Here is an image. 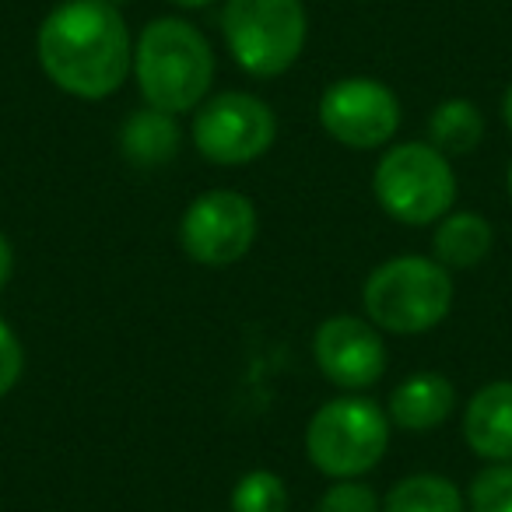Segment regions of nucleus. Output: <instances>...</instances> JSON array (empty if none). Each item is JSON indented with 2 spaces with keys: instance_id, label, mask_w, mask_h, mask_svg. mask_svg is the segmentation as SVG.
<instances>
[{
  "instance_id": "f257e3e1",
  "label": "nucleus",
  "mask_w": 512,
  "mask_h": 512,
  "mask_svg": "<svg viewBox=\"0 0 512 512\" xmlns=\"http://www.w3.org/2000/svg\"><path fill=\"white\" fill-rule=\"evenodd\" d=\"M43 74L81 102L109 99L134 64L127 18L113 0H64L43 18L36 36Z\"/></svg>"
},
{
  "instance_id": "f03ea898",
  "label": "nucleus",
  "mask_w": 512,
  "mask_h": 512,
  "mask_svg": "<svg viewBox=\"0 0 512 512\" xmlns=\"http://www.w3.org/2000/svg\"><path fill=\"white\" fill-rule=\"evenodd\" d=\"M144 106L162 113H193L214 81L211 43L186 18H155L134 43L130 64Z\"/></svg>"
},
{
  "instance_id": "7ed1b4c3",
  "label": "nucleus",
  "mask_w": 512,
  "mask_h": 512,
  "mask_svg": "<svg viewBox=\"0 0 512 512\" xmlns=\"http://www.w3.org/2000/svg\"><path fill=\"white\" fill-rule=\"evenodd\" d=\"M365 316L386 334H425L453 309V278L432 256H393L365 278Z\"/></svg>"
},
{
  "instance_id": "20e7f679",
  "label": "nucleus",
  "mask_w": 512,
  "mask_h": 512,
  "mask_svg": "<svg viewBox=\"0 0 512 512\" xmlns=\"http://www.w3.org/2000/svg\"><path fill=\"white\" fill-rule=\"evenodd\" d=\"M221 32L242 71L278 78L292 71L306 50L309 15L302 0H225Z\"/></svg>"
},
{
  "instance_id": "39448f33",
  "label": "nucleus",
  "mask_w": 512,
  "mask_h": 512,
  "mask_svg": "<svg viewBox=\"0 0 512 512\" xmlns=\"http://www.w3.org/2000/svg\"><path fill=\"white\" fill-rule=\"evenodd\" d=\"M379 207L400 225H435L453 211L456 176L449 158L425 141L393 144L372 172Z\"/></svg>"
},
{
  "instance_id": "423d86ee",
  "label": "nucleus",
  "mask_w": 512,
  "mask_h": 512,
  "mask_svg": "<svg viewBox=\"0 0 512 512\" xmlns=\"http://www.w3.org/2000/svg\"><path fill=\"white\" fill-rule=\"evenodd\" d=\"M390 418L365 397L327 400L306 425V456L334 481L362 477L386 456Z\"/></svg>"
},
{
  "instance_id": "0eeeda50",
  "label": "nucleus",
  "mask_w": 512,
  "mask_h": 512,
  "mask_svg": "<svg viewBox=\"0 0 512 512\" xmlns=\"http://www.w3.org/2000/svg\"><path fill=\"white\" fill-rule=\"evenodd\" d=\"M193 148L214 165H249L278 141V116L249 92H221L193 116Z\"/></svg>"
},
{
  "instance_id": "6e6552de",
  "label": "nucleus",
  "mask_w": 512,
  "mask_h": 512,
  "mask_svg": "<svg viewBox=\"0 0 512 512\" xmlns=\"http://www.w3.org/2000/svg\"><path fill=\"white\" fill-rule=\"evenodd\" d=\"M256 207L239 190H207L186 207L179 221V242L193 264H239L256 242Z\"/></svg>"
},
{
  "instance_id": "1a4fd4ad",
  "label": "nucleus",
  "mask_w": 512,
  "mask_h": 512,
  "mask_svg": "<svg viewBox=\"0 0 512 512\" xmlns=\"http://www.w3.org/2000/svg\"><path fill=\"white\" fill-rule=\"evenodd\" d=\"M320 123L351 151L383 148L400 127V99L376 78H341L320 95Z\"/></svg>"
},
{
  "instance_id": "9d476101",
  "label": "nucleus",
  "mask_w": 512,
  "mask_h": 512,
  "mask_svg": "<svg viewBox=\"0 0 512 512\" xmlns=\"http://www.w3.org/2000/svg\"><path fill=\"white\" fill-rule=\"evenodd\" d=\"M313 358L320 372L341 390H365L386 372V344L362 316H330L316 327Z\"/></svg>"
},
{
  "instance_id": "9b49d317",
  "label": "nucleus",
  "mask_w": 512,
  "mask_h": 512,
  "mask_svg": "<svg viewBox=\"0 0 512 512\" xmlns=\"http://www.w3.org/2000/svg\"><path fill=\"white\" fill-rule=\"evenodd\" d=\"M463 439L488 463H512V379L488 383L463 411Z\"/></svg>"
},
{
  "instance_id": "f8f14e48",
  "label": "nucleus",
  "mask_w": 512,
  "mask_h": 512,
  "mask_svg": "<svg viewBox=\"0 0 512 512\" xmlns=\"http://www.w3.org/2000/svg\"><path fill=\"white\" fill-rule=\"evenodd\" d=\"M456 407V386L442 372H414L397 390L390 393L386 404V418L390 425L404 428V432H432V428L446 425V418Z\"/></svg>"
},
{
  "instance_id": "ddd939ff",
  "label": "nucleus",
  "mask_w": 512,
  "mask_h": 512,
  "mask_svg": "<svg viewBox=\"0 0 512 512\" xmlns=\"http://www.w3.org/2000/svg\"><path fill=\"white\" fill-rule=\"evenodd\" d=\"M179 141H183V134H179L176 116L151 106L130 113L120 127V155L144 172L169 165L179 155Z\"/></svg>"
},
{
  "instance_id": "4468645a",
  "label": "nucleus",
  "mask_w": 512,
  "mask_h": 512,
  "mask_svg": "<svg viewBox=\"0 0 512 512\" xmlns=\"http://www.w3.org/2000/svg\"><path fill=\"white\" fill-rule=\"evenodd\" d=\"M491 242H495V232H491L488 218L474 211H449L442 221H435V260L449 271L477 267L491 253Z\"/></svg>"
},
{
  "instance_id": "2eb2a0df",
  "label": "nucleus",
  "mask_w": 512,
  "mask_h": 512,
  "mask_svg": "<svg viewBox=\"0 0 512 512\" xmlns=\"http://www.w3.org/2000/svg\"><path fill=\"white\" fill-rule=\"evenodd\" d=\"M484 137V116L474 102L446 99L435 106L428 120V144L439 148L442 155H470Z\"/></svg>"
},
{
  "instance_id": "dca6fc26",
  "label": "nucleus",
  "mask_w": 512,
  "mask_h": 512,
  "mask_svg": "<svg viewBox=\"0 0 512 512\" xmlns=\"http://www.w3.org/2000/svg\"><path fill=\"white\" fill-rule=\"evenodd\" d=\"M383 512H467V498L449 477L411 474L386 491Z\"/></svg>"
},
{
  "instance_id": "f3484780",
  "label": "nucleus",
  "mask_w": 512,
  "mask_h": 512,
  "mask_svg": "<svg viewBox=\"0 0 512 512\" xmlns=\"http://www.w3.org/2000/svg\"><path fill=\"white\" fill-rule=\"evenodd\" d=\"M232 512H288V488L274 470H249L232 488Z\"/></svg>"
},
{
  "instance_id": "a211bd4d",
  "label": "nucleus",
  "mask_w": 512,
  "mask_h": 512,
  "mask_svg": "<svg viewBox=\"0 0 512 512\" xmlns=\"http://www.w3.org/2000/svg\"><path fill=\"white\" fill-rule=\"evenodd\" d=\"M470 512H512V463H488L467 488Z\"/></svg>"
},
{
  "instance_id": "6ab92c4d",
  "label": "nucleus",
  "mask_w": 512,
  "mask_h": 512,
  "mask_svg": "<svg viewBox=\"0 0 512 512\" xmlns=\"http://www.w3.org/2000/svg\"><path fill=\"white\" fill-rule=\"evenodd\" d=\"M316 512H383V502L365 481L348 477V481H334L323 491Z\"/></svg>"
},
{
  "instance_id": "aec40b11",
  "label": "nucleus",
  "mask_w": 512,
  "mask_h": 512,
  "mask_svg": "<svg viewBox=\"0 0 512 512\" xmlns=\"http://www.w3.org/2000/svg\"><path fill=\"white\" fill-rule=\"evenodd\" d=\"M22 369H25L22 341H18L8 323L0 320V397H8L15 390L18 379H22Z\"/></svg>"
},
{
  "instance_id": "412c9836",
  "label": "nucleus",
  "mask_w": 512,
  "mask_h": 512,
  "mask_svg": "<svg viewBox=\"0 0 512 512\" xmlns=\"http://www.w3.org/2000/svg\"><path fill=\"white\" fill-rule=\"evenodd\" d=\"M11 271H15V249H11V239L0 232V292L11 281Z\"/></svg>"
},
{
  "instance_id": "4be33fe9",
  "label": "nucleus",
  "mask_w": 512,
  "mask_h": 512,
  "mask_svg": "<svg viewBox=\"0 0 512 512\" xmlns=\"http://www.w3.org/2000/svg\"><path fill=\"white\" fill-rule=\"evenodd\" d=\"M502 123L509 127V134H512V85L505 88V99H502Z\"/></svg>"
},
{
  "instance_id": "5701e85b",
  "label": "nucleus",
  "mask_w": 512,
  "mask_h": 512,
  "mask_svg": "<svg viewBox=\"0 0 512 512\" xmlns=\"http://www.w3.org/2000/svg\"><path fill=\"white\" fill-rule=\"evenodd\" d=\"M176 8H186V11H200V8H211L214 0H172Z\"/></svg>"
},
{
  "instance_id": "b1692460",
  "label": "nucleus",
  "mask_w": 512,
  "mask_h": 512,
  "mask_svg": "<svg viewBox=\"0 0 512 512\" xmlns=\"http://www.w3.org/2000/svg\"><path fill=\"white\" fill-rule=\"evenodd\" d=\"M505 183H509V197H512V162H509V176H505Z\"/></svg>"
}]
</instances>
